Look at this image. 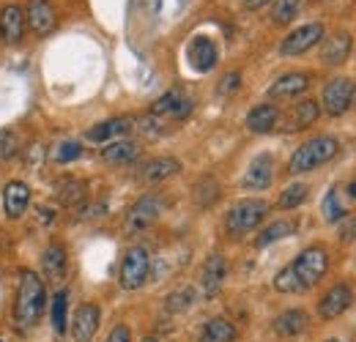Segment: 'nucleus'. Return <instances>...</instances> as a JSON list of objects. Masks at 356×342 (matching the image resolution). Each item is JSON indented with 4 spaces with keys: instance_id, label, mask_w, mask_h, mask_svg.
<instances>
[{
    "instance_id": "c756f323",
    "label": "nucleus",
    "mask_w": 356,
    "mask_h": 342,
    "mask_svg": "<svg viewBox=\"0 0 356 342\" xmlns=\"http://www.w3.org/2000/svg\"><path fill=\"white\" fill-rule=\"evenodd\" d=\"M296 233V222H291V219H277L274 225H268L266 230L258 236V247H268V244H274V241H280V238H288V236H293Z\"/></svg>"
},
{
    "instance_id": "a878e982",
    "label": "nucleus",
    "mask_w": 356,
    "mask_h": 342,
    "mask_svg": "<svg viewBox=\"0 0 356 342\" xmlns=\"http://www.w3.org/2000/svg\"><path fill=\"white\" fill-rule=\"evenodd\" d=\"M137 156H140V142L127 140V137L113 140V142H107V145L102 148V159H104L107 165H129Z\"/></svg>"
},
{
    "instance_id": "ddd939ff",
    "label": "nucleus",
    "mask_w": 356,
    "mask_h": 342,
    "mask_svg": "<svg viewBox=\"0 0 356 342\" xmlns=\"http://www.w3.org/2000/svg\"><path fill=\"white\" fill-rule=\"evenodd\" d=\"M274 181V159L268 154H261L250 162V168L241 178V186L244 189H252V192H261V189H268Z\"/></svg>"
},
{
    "instance_id": "f257e3e1",
    "label": "nucleus",
    "mask_w": 356,
    "mask_h": 342,
    "mask_svg": "<svg viewBox=\"0 0 356 342\" xmlns=\"http://www.w3.org/2000/svg\"><path fill=\"white\" fill-rule=\"evenodd\" d=\"M329 271V252L323 247H307L291 266H285L274 277V288L280 293H302L315 288Z\"/></svg>"
},
{
    "instance_id": "c9c22d12",
    "label": "nucleus",
    "mask_w": 356,
    "mask_h": 342,
    "mask_svg": "<svg viewBox=\"0 0 356 342\" xmlns=\"http://www.w3.org/2000/svg\"><path fill=\"white\" fill-rule=\"evenodd\" d=\"M19 154V137L11 129H0V159H11Z\"/></svg>"
},
{
    "instance_id": "7c9ffc66",
    "label": "nucleus",
    "mask_w": 356,
    "mask_h": 342,
    "mask_svg": "<svg viewBox=\"0 0 356 342\" xmlns=\"http://www.w3.org/2000/svg\"><path fill=\"white\" fill-rule=\"evenodd\" d=\"M83 156V145L77 142V140H63V142H58L55 148H52V154H49V159L55 162V165H69V162H77Z\"/></svg>"
},
{
    "instance_id": "f8f14e48",
    "label": "nucleus",
    "mask_w": 356,
    "mask_h": 342,
    "mask_svg": "<svg viewBox=\"0 0 356 342\" xmlns=\"http://www.w3.org/2000/svg\"><path fill=\"white\" fill-rule=\"evenodd\" d=\"M186 58H189V66H192L195 72L206 74V72H211V69L217 66L220 52H217V44L211 42L209 36H195V39L189 42Z\"/></svg>"
},
{
    "instance_id": "0eeeda50",
    "label": "nucleus",
    "mask_w": 356,
    "mask_h": 342,
    "mask_svg": "<svg viewBox=\"0 0 356 342\" xmlns=\"http://www.w3.org/2000/svg\"><path fill=\"white\" fill-rule=\"evenodd\" d=\"M162 209H165V203H162L159 195H143L132 209H129V214H127V233H129V236H137V233L148 230V227L159 219Z\"/></svg>"
},
{
    "instance_id": "6e6552de",
    "label": "nucleus",
    "mask_w": 356,
    "mask_h": 342,
    "mask_svg": "<svg viewBox=\"0 0 356 342\" xmlns=\"http://www.w3.org/2000/svg\"><path fill=\"white\" fill-rule=\"evenodd\" d=\"M323 25L321 22H307V25H302V28H296L293 33H288L282 44H280V52L282 55H305L307 49H312L318 42H323Z\"/></svg>"
},
{
    "instance_id": "4c0bfd02",
    "label": "nucleus",
    "mask_w": 356,
    "mask_h": 342,
    "mask_svg": "<svg viewBox=\"0 0 356 342\" xmlns=\"http://www.w3.org/2000/svg\"><path fill=\"white\" fill-rule=\"evenodd\" d=\"M102 214H107V203H104V200L80 206V219H93V216H102Z\"/></svg>"
},
{
    "instance_id": "aec40b11",
    "label": "nucleus",
    "mask_w": 356,
    "mask_h": 342,
    "mask_svg": "<svg viewBox=\"0 0 356 342\" xmlns=\"http://www.w3.org/2000/svg\"><path fill=\"white\" fill-rule=\"evenodd\" d=\"M66 268H69V257L63 244H49L42 255V271L49 282H63L66 279Z\"/></svg>"
},
{
    "instance_id": "6ab92c4d",
    "label": "nucleus",
    "mask_w": 356,
    "mask_h": 342,
    "mask_svg": "<svg viewBox=\"0 0 356 342\" xmlns=\"http://www.w3.org/2000/svg\"><path fill=\"white\" fill-rule=\"evenodd\" d=\"M225 277H227V263L222 255H209V260L203 263V274H200V282H203V293L209 299H214L222 288Z\"/></svg>"
},
{
    "instance_id": "5701e85b",
    "label": "nucleus",
    "mask_w": 356,
    "mask_h": 342,
    "mask_svg": "<svg viewBox=\"0 0 356 342\" xmlns=\"http://www.w3.org/2000/svg\"><path fill=\"white\" fill-rule=\"evenodd\" d=\"M55 200H58V206H63V209H77V206H83L86 203V181H80V178H60V181H55Z\"/></svg>"
},
{
    "instance_id": "79ce46f5",
    "label": "nucleus",
    "mask_w": 356,
    "mask_h": 342,
    "mask_svg": "<svg viewBox=\"0 0 356 342\" xmlns=\"http://www.w3.org/2000/svg\"><path fill=\"white\" fill-rule=\"evenodd\" d=\"M39 219H42V225H49V222L55 219V211L47 209V206H39Z\"/></svg>"
},
{
    "instance_id": "58836bf2",
    "label": "nucleus",
    "mask_w": 356,
    "mask_h": 342,
    "mask_svg": "<svg viewBox=\"0 0 356 342\" xmlns=\"http://www.w3.org/2000/svg\"><path fill=\"white\" fill-rule=\"evenodd\" d=\"M340 238H343V241H354L356 238V216L348 214L340 222Z\"/></svg>"
},
{
    "instance_id": "f3484780",
    "label": "nucleus",
    "mask_w": 356,
    "mask_h": 342,
    "mask_svg": "<svg viewBox=\"0 0 356 342\" xmlns=\"http://www.w3.org/2000/svg\"><path fill=\"white\" fill-rule=\"evenodd\" d=\"M351 304H354L351 288H348V285H334V288L321 299V304H318V315H321L323 320H334V318H340Z\"/></svg>"
},
{
    "instance_id": "ea45409f",
    "label": "nucleus",
    "mask_w": 356,
    "mask_h": 342,
    "mask_svg": "<svg viewBox=\"0 0 356 342\" xmlns=\"http://www.w3.org/2000/svg\"><path fill=\"white\" fill-rule=\"evenodd\" d=\"M104 342H132V332H129V326L118 323V326H113V332L107 334Z\"/></svg>"
},
{
    "instance_id": "9b49d317",
    "label": "nucleus",
    "mask_w": 356,
    "mask_h": 342,
    "mask_svg": "<svg viewBox=\"0 0 356 342\" xmlns=\"http://www.w3.org/2000/svg\"><path fill=\"white\" fill-rule=\"evenodd\" d=\"M99 320H102V312L96 304H80L69 329H72V340L74 342H90L96 329H99Z\"/></svg>"
},
{
    "instance_id": "de8ad7c7",
    "label": "nucleus",
    "mask_w": 356,
    "mask_h": 342,
    "mask_svg": "<svg viewBox=\"0 0 356 342\" xmlns=\"http://www.w3.org/2000/svg\"><path fill=\"white\" fill-rule=\"evenodd\" d=\"M326 342H340V340H326Z\"/></svg>"
},
{
    "instance_id": "a18cd8bd",
    "label": "nucleus",
    "mask_w": 356,
    "mask_h": 342,
    "mask_svg": "<svg viewBox=\"0 0 356 342\" xmlns=\"http://www.w3.org/2000/svg\"><path fill=\"white\" fill-rule=\"evenodd\" d=\"M354 99H356V83H354Z\"/></svg>"
},
{
    "instance_id": "4468645a",
    "label": "nucleus",
    "mask_w": 356,
    "mask_h": 342,
    "mask_svg": "<svg viewBox=\"0 0 356 342\" xmlns=\"http://www.w3.org/2000/svg\"><path fill=\"white\" fill-rule=\"evenodd\" d=\"M351 49H354V39H351V33L337 31V33H332L329 39H323V47H321V60H323L326 66H343V63L348 60Z\"/></svg>"
},
{
    "instance_id": "72a5a7b5",
    "label": "nucleus",
    "mask_w": 356,
    "mask_h": 342,
    "mask_svg": "<svg viewBox=\"0 0 356 342\" xmlns=\"http://www.w3.org/2000/svg\"><path fill=\"white\" fill-rule=\"evenodd\" d=\"M307 195H310V186L307 184H291L282 195H280V209L282 211H291V209H296V206H302L305 200H307Z\"/></svg>"
},
{
    "instance_id": "f03ea898",
    "label": "nucleus",
    "mask_w": 356,
    "mask_h": 342,
    "mask_svg": "<svg viewBox=\"0 0 356 342\" xmlns=\"http://www.w3.org/2000/svg\"><path fill=\"white\" fill-rule=\"evenodd\" d=\"M44 307H47L44 279L36 271H22L19 274V291H17V307H14L17 329L22 334L31 332V329H36Z\"/></svg>"
},
{
    "instance_id": "473e14b6",
    "label": "nucleus",
    "mask_w": 356,
    "mask_h": 342,
    "mask_svg": "<svg viewBox=\"0 0 356 342\" xmlns=\"http://www.w3.org/2000/svg\"><path fill=\"white\" fill-rule=\"evenodd\" d=\"M217 197H220V184H217L214 178L203 175V178L197 181V186H195V200H197V206H200V209H209Z\"/></svg>"
},
{
    "instance_id": "423d86ee",
    "label": "nucleus",
    "mask_w": 356,
    "mask_h": 342,
    "mask_svg": "<svg viewBox=\"0 0 356 342\" xmlns=\"http://www.w3.org/2000/svg\"><path fill=\"white\" fill-rule=\"evenodd\" d=\"M192 110H195V101H192V96L184 90V88H173V90H168L165 96H159L154 104H151V115L154 118H173V121H184V118H189L192 115Z\"/></svg>"
},
{
    "instance_id": "1a4fd4ad",
    "label": "nucleus",
    "mask_w": 356,
    "mask_h": 342,
    "mask_svg": "<svg viewBox=\"0 0 356 342\" xmlns=\"http://www.w3.org/2000/svg\"><path fill=\"white\" fill-rule=\"evenodd\" d=\"M351 101H354V83L348 77H337V80H332L329 86L323 88V110H326V115L337 118V115L348 113Z\"/></svg>"
},
{
    "instance_id": "4be33fe9",
    "label": "nucleus",
    "mask_w": 356,
    "mask_h": 342,
    "mask_svg": "<svg viewBox=\"0 0 356 342\" xmlns=\"http://www.w3.org/2000/svg\"><path fill=\"white\" fill-rule=\"evenodd\" d=\"M310 88V74L305 72H291V74H282L280 80H274L268 86V96L271 99H293L299 93H305Z\"/></svg>"
},
{
    "instance_id": "20e7f679",
    "label": "nucleus",
    "mask_w": 356,
    "mask_h": 342,
    "mask_svg": "<svg viewBox=\"0 0 356 342\" xmlns=\"http://www.w3.org/2000/svg\"><path fill=\"white\" fill-rule=\"evenodd\" d=\"M268 214V203L261 197H247L230 206V211L225 216V227L230 236H244L250 230H255Z\"/></svg>"
},
{
    "instance_id": "2f4dec72",
    "label": "nucleus",
    "mask_w": 356,
    "mask_h": 342,
    "mask_svg": "<svg viewBox=\"0 0 356 342\" xmlns=\"http://www.w3.org/2000/svg\"><path fill=\"white\" fill-rule=\"evenodd\" d=\"M302 8V0H271V22L288 25Z\"/></svg>"
},
{
    "instance_id": "cd10ccee",
    "label": "nucleus",
    "mask_w": 356,
    "mask_h": 342,
    "mask_svg": "<svg viewBox=\"0 0 356 342\" xmlns=\"http://www.w3.org/2000/svg\"><path fill=\"white\" fill-rule=\"evenodd\" d=\"M236 340V326L225 318H214L206 323L203 334H200V342H233Z\"/></svg>"
},
{
    "instance_id": "f704fd0d",
    "label": "nucleus",
    "mask_w": 356,
    "mask_h": 342,
    "mask_svg": "<svg viewBox=\"0 0 356 342\" xmlns=\"http://www.w3.org/2000/svg\"><path fill=\"white\" fill-rule=\"evenodd\" d=\"M346 216H348V209L340 203V192H337V189L326 192V197H323V219L332 222V225H337V222H343Z\"/></svg>"
},
{
    "instance_id": "7ed1b4c3",
    "label": "nucleus",
    "mask_w": 356,
    "mask_h": 342,
    "mask_svg": "<svg viewBox=\"0 0 356 342\" xmlns=\"http://www.w3.org/2000/svg\"><path fill=\"white\" fill-rule=\"evenodd\" d=\"M340 151V142L329 134H321V137H312L305 145H299L288 162V172L291 175H302V172H312L318 170L321 165L332 162Z\"/></svg>"
},
{
    "instance_id": "e433bc0d",
    "label": "nucleus",
    "mask_w": 356,
    "mask_h": 342,
    "mask_svg": "<svg viewBox=\"0 0 356 342\" xmlns=\"http://www.w3.org/2000/svg\"><path fill=\"white\" fill-rule=\"evenodd\" d=\"M195 299H197V293H195L192 288H181V291H176V293L168 299V309H170V312H184V309H189V307L195 304Z\"/></svg>"
},
{
    "instance_id": "2eb2a0df",
    "label": "nucleus",
    "mask_w": 356,
    "mask_h": 342,
    "mask_svg": "<svg viewBox=\"0 0 356 342\" xmlns=\"http://www.w3.org/2000/svg\"><path fill=\"white\" fill-rule=\"evenodd\" d=\"M25 8L17 3H8L0 8V39L6 44H17L25 33Z\"/></svg>"
},
{
    "instance_id": "39448f33",
    "label": "nucleus",
    "mask_w": 356,
    "mask_h": 342,
    "mask_svg": "<svg viewBox=\"0 0 356 342\" xmlns=\"http://www.w3.org/2000/svg\"><path fill=\"white\" fill-rule=\"evenodd\" d=\"M148 274H151V252H148L143 244L129 247L124 260H121V268H118V282H121V288H124V291H137V288H143L145 279H148Z\"/></svg>"
},
{
    "instance_id": "c03bdc74",
    "label": "nucleus",
    "mask_w": 356,
    "mask_h": 342,
    "mask_svg": "<svg viewBox=\"0 0 356 342\" xmlns=\"http://www.w3.org/2000/svg\"><path fill=\"white\" fill-rule=\"evenodd\" d=\"M348 195L356 200V181H351V184H348Z\"/></svg>"
},
{
    "instance_id": "bb28decb",
    "label": "nucleus",
    "mask_w": 356,
    "mask_h": 342,
    "mask_svg": "<svg viewBox=\"0 0 356 342\" xmlns=\"http://www.w3.org/2000/svg\"><path fill=\"white\" fill-rule=\"evenodd\" d=\"M280 110L274 107V104H258V107H252L250 113H247V129L250 131H255V134H268L271 129L280 124Z\"/></svg>"
},
{
    "instance_id": "a211bd4d",
    "label": "nucleus",
    "mask_w": 356,
    "mask_h": 342,
    "mask_svg": "<svg viewBox=\"0 0 356 342\" xmlns=\"http://www.w3.org/2000/svg\"><path fill=\"white\" fill-rule=\"evenodd\" d=\"M28 203H31V189L28 184L22 181H8L6 189H3V211L8 219H19V216L28 211Z\"/></svg>"
},
{
    "instance_id": "412c9836",
    "label": "nucleus",
    "mask_w": 356,
    "mask_h": 342,
    "mask_svg": "<svg viewBox=\"0 0 356 342\" xmlns=\"http://www.w3.org/2000/svg\"><path fill=\"white\" fill-rule=\"evenodd\" d=\"M132 129H134V118L124 115V118H110V121L96 124L93 129H88L86 137H88L90 142H107V140H121V137H127Z\"/></svg>"
},
{
    "instance_id": "dca6fc26",
    "label": "nucleus",
    "mask_w": 356,
    "mask_h": 342,
    "mask_svg": "<svg viewBox=\"0 0 356 342\" xmlns=\"http://www.w3.org/2000/svg\"><path fill=\"white\" fill-rule=\"evenodd\" d=\"M181 172V162L173 159V156H156V159H148L140 165L137 170V178L143 184H159V181H168Z\"/></svg>"
},
{
    "instance_id": "393cba45",
    "label": "nucleus",
    "mask_w": 356,
    "mask_h": 342,
    "mask_svg": "<svg viewBox=\"0 0 356 342\" xmlns=\"http://www.w3.org/2000/svg\"><path fill=\"white\" fill-rule=\"evenodd\" d=\"M318 115H321L318 101L305 99V101L293 104V107H291V113L285 115V131H302V129L312 127V124L318 121Z\"/></svg>"
},
{
    "instance_id": "37998d69",
    "label": "nucleus",
    "mask_w": 356,
    "mask_h": 342,
    "mask_svg": "<svg viewBox=\"0 0 356 342\" xmlns=\"http://www.w3.org/2000/svg\"><path fill=\"white\" fill-rule=\"evenodd\" d=\"M266 3H271V0H244L247 8H261V6H266Z\"/></svg>"
},
{
    "instance_id": "09e8293b",
    "label": "nucleus",
    "mask_w": 356,
    "mask_h": 342,
    "mask_svg": "<svg viewBox=\"0 0 356 342\" xmlns=\"http://www.w3.org/2000/svg\"><path fill=\"white\" fill-rule=\"evenodd\" d=\"M0 342H3V340H0Z\"/></svg>"
},
{
    "instance_id": "b1692460",
    "label": "nucleus",
    "mask_w": 356,
    "mask_h": 342,
    "mask_svg": "<svg viewBox=\"0 0 356 342\" xmlns=\"http://www.w3.org/2000/svg\"><path fill=\"white\" fill-rule=\"evenodd\" d=\"M307 326H310V318H307L305 309H285L282 315L274 318V332H277L280 337H285V340L305 334Z\"/></svg>"
},
{
    "instance_id": "a19ab883",
    "label": "nucleus",
    "mask_w": 356,
    "mask_h": 342,
    "mask_svg": "<svg viewBox=\"0 0 356 342\" xmlns=\"http://www.w3.org/2000/svg\"><path fill=\"white\" fill-rule=\"evenodd\" d=\"M241 88V74L238 72H230V74H225L222 86H220V93H233V90H238Z\"/></svg>"
},
{
    "instance_id": "c85d7f7f",
    "label": "nucleus",
    "mask_w": 356,
    "mask_h": 342,
    "mask_svg": "<svg viewBox=\"0 0 356 342\" xmlns=\"http://www.w3.org/2000/svg\"><path fill=\"white\" fill-rule=\"evenodd\" d=\"M66 309H69V293L66 291H58L55 299H52V309H49V320H52V332L60 337L66 329H69V318H66Z\"/></svg>"
},
{
    "instance_id": "49530a36",
    "label": "nucleus",
    "mask_w": 356,
    "mask_h": 342,
    "mask_svg": "<svg viewBox=\"0 0 356 342\" xmlns=\"http://www.w3.org/2000/svg\"><path fill=\"white\" fill-rule=\"evenodd\" d=\"M145 342H156V340H154V337H151V340H145Z\"/></svg>"
},
{
    "instance_id": "9d476101",
    "label": "nucleus",
    "mask_w": 356,
    "mask_h": 342,
    "mask_svg": "<svg viewBox=\"0 0 356 342\" xmlns=\"http://www.w3.org/2000/svg\"><path fill=\"white\" fill-rule=\"evenodd\" d=\"M25 22L31 25V31L36 36H49L58 25V14H55V6L49 0H28V8H25Z\"/></svg>"
}]
</instances>
